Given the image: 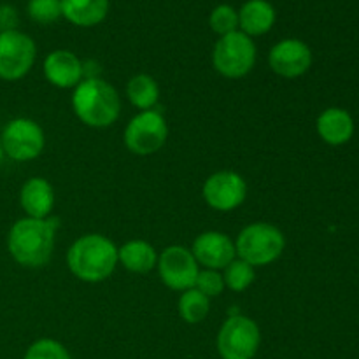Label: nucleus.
<instances>
[{"instance_id":"nucleus-22","label":"nucleus","mask_w":359,"mask_h":359,"mask_svg":"<svg viewBox=\"0 0 359 359\" xmlns=\"http://www.w3.org/2000/svg\"><path fill=\"white\" fill-rule=\"evenodd\" d=\"M255 266H251L249 263H245L244 259L241 258H235L230 265L223 269L224 287L235 291V293H242V291L248 290V287L255 283Z\"/></svg>"},{"instance_id":"nucleus-19","label":"nucleus","mask_w":359,"mask_h":359,"mask_svg":"<svg viewBox=\"0 0 359 359\" xmlns=\"http://www.w3.org/2000/svg\"><path fill=\"white\" fill-rule=\"evenodd\" d=\"M118 263H121L128 272L147 273L156 266L158 252L149 242L135 238L118 248Z\"/></svg>"},{"instance_id":"nucleus-21","label":"nucleus","mask_w":359,"mask_h":359,"mask_svg":"<svg viewBox=\"0 0 359 359\" xmlns=\"http://www.w3.org/2000/svg\"><path fill=\"white\" fill-rule=\"evenodd\" d=\"M179 314L184 319L188 325H198L203 319L207 318L210 311V298H207L205 294L200 293L198 290L191 287V290H186L181 293L179 298Z\"/></svg>"},{"instance_id":"nucleus-1","label":"nucleus","mask_w":359,"mask_h":359,"mask_svg":"<svg viewBox=\"0 0 359 359\" xmlns=\"http://www.w3.org/2000/svg\"><path fill=\"white\" fill-rule=\"evenodd\" d=\"M60 223L56 217L34 219L23 217L11 226L7 235V249L14 262L27 269H41L48 265L55 249L56 230Z\"/></svg>"},{"instance_id":"nucleus-24","label":"nucleus","mask_w":359,"mask_h":359,"mask_svg":"<svg viewBox=\"0 0 359 359\" xmlns=\"http://www.w3.org/2000/svg\"><path fill=\"white\" fill-rule=\"evenodd\" d=\"M28 16L41 25L58 21L62 14V0H28Z\"/></svg>"},{"instance_id":"nucleus-17","label":"nucleus","mask_w":359,"mask_h":359,"mask_svg":"<svg viewBox=\"0 0 359 359\" xmlns=\"http://www.w3.org/2000/svg\"><path fill=\"white\" fill-rule=\"evenodd\" d=\"M276 18V9L269 0H248L238 9V28L251 39L259 37L272 30Z\"/></svg>"},{"instance_id":"nucleus-14","label":"nucleus","mask_w":359,"mask_h":359,"mask_svg":"<svg viewBox=\"0 0 359 359\" xmlns=\"http://www.w3.org/2000/svg\"><path fill=\"white\" fill-rule=\"evenodd\" d=\"M44 76L53 86L70 90L83 81V62L67 49H56L44 60Z\"/></svg>"},{"instance_id":"nucleus-13","label":"nucleus","mask_w":359,"mask_h":359,"mask_svg":"<svg viewBox=\"0 0 359 359\" xmlns=\"http://www.w3.org/2000/svg\"><path fill=\"white\" fill-rule=\"evenodd\" d=\"M191 252L196 263L209 270H223L237 258L235 242L221 231L200 233L193 242Z\"/></svg>"},{"instance_id":"nucleus-25","label":"nucleus","mask_w":359,"mask_h":359,"mask_svg":"<svg viewBox=\"0 0 359 359\" xmlns=\"http://www.w3.org/2000/svg\"><path fill=\"white\" fill-rule=\"evenodd\" d=\"M25 359H72L65 346L53 339H41L28 347Z\"/></svg>"},{"instance_id":"nucleus-27","label":"nucleus","mask_w":359,"mask_h":359,"mask_svg":"<svg viewBox=\"0 0 359 359\" xmlns=\"http://www.w3.org/2000/svg\"><path fill=\"white\" fill-rule=\"evenodd\" d=\"M18 23H20V16H18L16 7L9 4L0 6V32L18 30Z\"/></svg>"},{"instance_id":"nucleus-16","label":"nucleus","mask_w":359,"mask_h":359,"mask_svg":"<svg viewBox=\"0 0 359 359\" xmlns=\"http://www.w3.org/2000/svg\"><path fill=\"white\" fill-rule=\"evenodd\" d=\"M319 137L330 146H344L354 135V119L346 109L330 107L319 114L316 123Z\"/></svg>"},{"instance_id":"nucleus-11","label":"nucleus","mask_w":359,"mask_h":359,"mask_svg":"<svg viewBox=\"0 0 359 359\" xmlns=\"http://www.w3.org/2000/svg\"><path fill=\"white\" fill-rule=\"evenodd\" d=\"M207 205L219 212H230L241 207L248 196L244 177L233 170H221L207 177L202 188Z\"/></svg>"},{"instance_id":"nucleus-9","label":"nucleus","mask_w":359,"mask_h":359,"mask_svg":"<svg viewBox=\"0 0 359 359\" xmlns=\"http://www.w3.org/2000/svg\"><path fill=\"white\" fill-rule=\"evenodd\" d=\"M37 58V46L20 30L0 32V79L18 81L27 76Z\"/></svg>"},{"instance_id":"nucleus-26","label":"nucleus","mask_w":359,"mask_h":359,"mask_svg":"<svg viewBox=\"0 0 359 359\" xmlns=\"http://www.w3.org/2000/svg\"><path fill=\"white\" fill-rule=\"evenodd\" d=\"M195 290H198L200 293L205 294L207 298L219 297L224 290L223 273H221L219 270H209V269L200 270L198 277H196Z\"/></svg>"},{"instance_id":"nucleus-15","label":"nucleus","mask_w":359,"mask_h":359,"mask_svg":"<svg viewBox=\"0 0 359 359\" xmlns=\"http://www.w3.org/2000/svg\"><path fill=\"white\" fill-rule=\"evenodd\" d=\"M20 203L27 217L48 219L55 205V189L44 177H30L21 186Z\"/></svg>"},{"instance_id":"nucleus-28","label":"nucleus","mask_w":359,"mask_h":359,"mask_svg":"<svg viewBox=\"0 0 359 359\" xmlns=\"http://www.w3.org/2000/svg\"><path fill=\"white\" fill-rule=\"evenodd\" d=\"M4 160V151H2V144H0V163H2Z\"/></svg>"},{"instance_id":"nucleus-23","label":"nucleus","mask_w":359,"mask_h":359,"mask_svg":"<svg viewBox=\"0 0 359 359\" xmlns=\"http://www.w3.org/2000/svg\"><path fill=\"white\" fill-rule=\"evenodd\" d=\"M209 25L219 37L231 34V32L238 30V11L235 7L228 6V4H221V6L214 7L210 13Z\"/></svg>"},{"instance_id":"nucleus-2","label":"nucleus","mask_w":359,"mask_h":359,"mask_svg":"<svg viewBox=\"0 0 359 359\" xmlns=\"http://www.w3.org/2000/svg\"><path fill=\"white\" fill-rule=\"evenodd\" d=\"M67 265L83 283H102L109 279L118 266V248L105 235H83L70 245Z\"/></svg>"},{"instance_id":"nucleus-6","label":"nucleus","mask_w":359,"mask_h":359,"mask_svg":"<svg viewBox=\"0 0 359 359\" xmlns=\"http://www.w3.org/2000/svg\"><path fill=\"white\" fill-rule=\"evenodd\" d=\"M262 344L259 326L242 314L230 316L217 332L216 347L221 359H252Z\"/></svg>"},{"instance_id":"nucleus-5","label":"nucleus","mask_w":359,"mask_h":359,"mask_svg":"<svg viewBox=\"0 0 359 359\" xmlns=\"http://www.w3.org/2000/svg\"><path fill=\"white\" fill-rule=\"evenodd\" d=\"M214 69L228 79L248 76L256 63V46L249 35L241 30L223 35L212 51Z\"/></svg>"},{"instance_id":"nucleus-7","label":"nucleus","mask_w":359,"mask_h":359,"mask_svg":"<svg viewBox=\"0 0 359 359\" xmlns=\"http://www.w3.org/2000/svg\"><path fill=\"white\" fill-rule=\"evenodd\" d=\"M168 126L158 109L142 111L130 119L125 128V144L137 156H149L165 146Z\"/></svg>"},{"instance_id":"nucleus-3","label":"nucleus","mask_w":359,"mask_h":359,"mask_svg":"<svg viewBox=\"0 0 359 359\" xmlns=\"http://www.w3.org/2000/svg\"><path fill=\"white\" fill-rule=\"evenodd\" d=\"M72 109L90 128H107L118 121L121 98L116 88L102 77L83 79L74 88Z\"/></svg>"},{"instance_id":"nucleus-8","label":"nucleus","mask_w":359,"mask_h":359,"mask_svg":"<svg viewBox=\"0 0 359 359\" xmlns=\"http://www.w3.org/2000/svg\"><path fill=\"white\" fill-rule=\"evenodd\" d=\"M0 144L4 156H9L14 161H30L41 156L46 137L41 125L34 119L16 118L4 126Z\"/></svg>"},{"instance_id":"nucleus-12","label":"nucleus","mask_w":359,"mask_h":359,"mask_svg":"<svg viewBox=\"0 0 359 359\" xmlns=\"http://www.w3.org/2000/svg\"><path fill=\"white\" fill-rule=\"evenodd\" d=\"M269 65L277 76L294 79L309 72L312 51L300 39H283L269 53Z\"/></svg>"},{"instance_id":"nucleus-20","label":"nucleus","mask_w":359,"mask_h":359,"mask_svg":"<svg viewBox=\"0 0 359 359\" xmlns=\"http://www.w3.org/2000/svg\"><path fill=\"white\" fill-rule=\"evenodd\" d=\"M126 97L132 102L133 107L140 109V111H151V109H156L160 88L151 76L137 74L126 84Z\"/></svg>"},{"instance_id":"nucleus-4","label":"nucleus","mask_w":359,"mask_h":359,"mask_svg":"<svg viewBox=\"0 0 359 359\" xmlns=\"http://www.w3.org/2000/svg\"><path fill=\"white\" fill-rule=\"evenodd\" d=\"M284 248H286V238L283 231L273 224L262 223V221L248 224L238 233L235 242L237 258L244 259L255 269L266 266L279 259Z\"/></svg>"},{"instance_id":"nucleus-18","label":"nucleus","mask_w":359,"mask_h":359,"mask_svg":"<svg viewBox=\"0 0 359 359\" xmlns=\"http://www.w3.org/2000/svg\"><path fill=\"white\" fill-rule=\"evenodd\" d=\"M109 13V0H62V14L76 27H95Z\"/></svg>"},{"instance_id":"nucleus-10","label":"nucleus","mask_w":359,"mask_h":359,"mask_svg":"<svg viewBox=\"0 0 359 359\" xmlns=\"http://www.w3.org/2000/svg\"><path fill=\"white\" fill-rule=\"evenodd\" d=\"M156 269L161 283L181 293L195 287L200 272V265L196 263L191 249L184 245H168L161 255H158Z\"/></svg>"}]
</instances>
